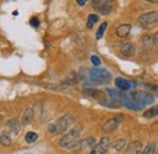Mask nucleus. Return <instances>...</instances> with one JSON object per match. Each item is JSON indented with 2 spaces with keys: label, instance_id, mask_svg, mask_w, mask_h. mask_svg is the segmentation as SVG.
Wrapping results in <instances>:
<instances>
[{
  "label": "nucleus",
  "instance_id": "21",
  "mask_svg": "<svg viewBox=\"0 0 158 154\" xmlns=\"http://www.w3.org/2000/svg\"><path fill=\"white\" fill-rule=\"evenodd\" d=\"M0 143H1L2 146H5V147H9V146L11 144V138H10V136L7 135L6 132L0 136Z\"/></svg>",
  "mask_w": 158,
  "mask_h": 154
},
{
  "label": "nucleus",
  "instance_id": "2",
  "mask_svg": "<svg viewBox=\"0 0 158 154\" xmlns=\"http://www.w3.org/2000/svg\"><path fill=\"white\" fill-rule=\"evenodd\" d=\"M79 129H72L69 132L62 136L60 140V146L66 149H72L74 147H78L79 144Z\"/></svg>",
  "mask_w": 158,
  "mask_h": 154
},
{
  "label": "nucleus",
  "instance_id": "9",
  "mask_svg": "<svg viewBox=\"0 0 158 154\" xmlns=\"http://www.w3.org/2000/svg\"><path fill=\"white\" fill-rule=\"evenodd\" d=\"M120 52H122L124 56H127V57L134 56V54H135V45H134L133 43H130V41L124 43V44L120 46Z\"/></svg>",
  "mask_w": 158,
  "mask_h": 154
},
{
  "label": "nucleus",
  "instance_id": "1",
  "mask_svg": "<svg viewBox=\"0 0 158 154\" xmlns=\"http://www.w3.org/2000/svg\"><path fill=\"white\" fill-rule=\"evenodd\" d=\"M72 123H73V116L71 114H66V116H61L60 119H57L54 124H51L49 130L54 135H62L67 131V129L72 125Z\"/></svg>",
  "mask_w": 158,
  "mask_h": 154
},
{
  "label": "nucleus",
  "instance_id": "24",
  "mask_svg": "<svg viewBox=\"0 0 158 154\" xmlns=\"http://www.w3.org/2000/svg\"><path fill=\"white\" fill-rule=\"evenodd\" d=\"M106 28H107V22H103V23L100 26L99 30H98V33H96V39H98V40L103 37V33H105Z\"/></svg>",
  "mask_w": 158,
  "mask_h": 154
},
{
  "label": "nucleus",
  "instance_id": "18",
  "mask_svg": "<svg viewBox=\"0 0 158 154\" xmlns=\"http://www.w3.org/2000/svg\"><path fill=\"white\" fill-rule=\"evenodd\" d=\"M158 116V106H153L151 108H148L145 113H143V116L145 118H152V116Z\"/></svg>",
  "mask_w": 158,
  "mask_h": 154
},
{
  "label": "nucleus",
  "instance_id": "28",
  "mask_svg": "<svg viewBox=\"0 0 158 154\" xmlns=\"http://www.w3.org/2000/svg\"><path fill=\"white\" fill-rule=\"evenodd\" d=\"M31 24L33 26V27H39V21H38V18H32L31 19Z\"/></svg>",
  "mask_w": 158,
  "mask_h": 154
},
{
  "label": "nucleus",
  "instance_id": "6",
  "mask_svg": "<svg viewBox=\"0 0 158 154\" xmlns=\"http://www.w3.org/2000/svg\"><path fill=\"white\" fill-rule=\"evenodd\" d=\"M110 147V138L108 137H102L100 142L91 149L90 154H105Z\"/></svg>",
  "mask_w": 158,
  "mask_h": 154
},
{
  "label": "nucleus",
  "instance_id": "19",
  "mask_svg": "<svg viewBox=\"0 0 158 154\" xmlns=\"http://www.w3.org/2000/svg\"><path fill=\"white\" fill-rule=\"evenodd\" d=\"M99 21V16L98 15H89L88 16V22H86V27L88 28H93L94 24Z\"/></svg>",
  "mask_w": 158,
  "mask_h": 154
},
{
  "label": "nucleus",
  "instance_id": "12",
  "mask_svg": "<svg viewBox=\"0 0 158 154\" xmlns=\"http://www.w3.org/2000/svg\"><path fill=\"white\" fill-rule=\"evenodd\" d=\"M130 30H131V26L130 24H120L116 29V34H117L118 38H127L129 35Z\"/></svg>",
  "mask_w": 158,
  "mask_h": 154
},
{
  "label": "nucleus",
  "instance_id": "4",
  "mask_svg": "<svg viewBox=\"0 0 158 154\" xmlns=\"http://www.w3.org/2000/svg\"><path fill=\"white\" fill-rule=\"evenodd\" d=\"M138 23L146 29H150L155 27L158 23V11H150L146 14H142L138 19Z\"/></svg>",
  "mask_w": 158,
  "mask_h": 154
},
{
  "label": "nucleus",
  "instance_id": "25",
  "mask_svg": "<svg viewBox=\"0 0 158 154\" xmlns=\"http://www.w3.org/2000/svg\"><path fill=\"white\" fill-rule=\"evenodd\" d=\"M105 2H106V0H94V1L91 2V5H93V7H94L95 10H99Z\"/></svg>",
  "mask_w": 158,
  "mask_h": 154
},
{
  "label": "nucleus",
  "instance_id": "7",
  "mask_svg": "<svg viewBox=\"0 0 158 154\" xmlns=\"http://www.w3.org/2000/svg\"><path fill=\"white\" fill-rule=\"evenodd\" d=\"M122 119H123V116H116V118H113V119L107 120V121L103 124V131H105V132H112V131H114V130L118 128L119 123H120Z\"/></svg>",
  "mask_w": 158,
  "mask_h": 154
},
{
  "label": "nucleus",
  "instance_id": "29",
  "mask_svg": "<svg viewBox=\"0 0 158 154\" xmlns=\"http://www.w3.org/2000/svg\"><path fill=\"white\" fill-rule=\"evenodd\" d=\"M77 2H78V5L83 6V5H85V2H86V1H85V0H78Z\"/></svg>",
  "mask_w": 158,
  "mask_h": 154
},
{
  "label": "nucleus",
  "instance_id": "23",
  "mask_svg": "<svg viewBox=\"0 0 158 154\" xmlns=\"http://www.w3.org/2000/svg\"><path fill=\"white\" fill-rule=\"evenodd\" d=\"M38 140V135L35 134V132H27V135H26V142H28V143H33V142H35Z\"/></svg>",
  "mask_w": 158,
  "mask_h": 154
},
{
  "label": "nucleus",
  "instance_id": "30",
  "mask_svg": "<svg viewBox=\"0 0 158 154\" xmlns=\"http://www.w3.org/2000/svg\"><path fill=\"white\" fill-rule=\"evenodd\" d=\"M153 38H155V41H156V43H158V30H157V32H156V33H155V35H153Z\"/></svg>",
  "mask_w": 158,
  "mask_h": 154
},
{
  "label": "nucleus",
  "instance_id": "27",
  "mask_svg": "<svg viewBox=\"0 0 158 154\" xmlns=\"http://www.w3.org/2000/svg\"><path fill=\"white\" fill-rule=\"evenodd\" d=\"M146 86H147L150 90H152L153 92L158 94V85H155V84H146Z\"/></svg>",
  "mask_w": 158,
  "mask_h": 154
},
{
  "label": "nucleus",
  "instance_id": "26",
  "mask_svg": "<svg viewBox=\"0 0 158 154\" xmlns=\"http://www.w3.org/2000/svg\"><path fill=\"white\" fill-rule=\"evenodd\" d=\"M90 61H91V63L95 66V68H98L100 64H101V61H100V58L96 56V55H93L91 57H90Z\"/></svg>",
  "mask_w": 158,
  "mask_h": 154
},
{
  "label": "nucleus",
  "instance_id": "11",
  "mask_svg": "<svg viewBox=\"0 0 158 154\" xmlns=\"http://www.w3.org/2000/svg\"><path fill=\"white\" fill-rule=\"evenodd\" d=\"M142 149V143L140 141H133L129 143L127 148V154H139L141 153Z\"/></svg>",
  "mask_w": 158,
  "mask_h": 154
},
{
  "label": "nucleus",
  "instance_id": "5",
  "mask_svg": "<svg viewBox=\"0 0 158 154\" xmlns=\"http://www.w3.org/2000/svg\"><path fill=\"white\" fill-rule=\"evenodd\" d=\"M111 77V74L106 69H100V68H91L89 71V79L93 83H103L107 81Z\"/></svg>",
  "mask_w": 158,
  "mask_h": 154
},
{
  "label": "nucleus",
  "instance_id": "22",
  "mask_svg": "<svg viewBox=\"0 0 158 154\" xmlns=\"http://www.w3.org/2000/svg\"><path fill=\"white\" fill-rule=\"evenodd\" d=\"M112 147L116 149V151H120V149H123L124 147H125V141L124 140H116L114 142H113V144H112Z\"/></svg>",
  "mask_w": 158,
  "mask_h": 154
},
{
  "label": "nucleus",
  "instance_id": "17",
  "mask_svg": "<svg viewBox=\"0 0 158 154\" xmlns=\"http://www.w3.org/2000/svg\"><path fill=\"white\" fill-rule=\"evenodd\" d=\"M98 11H99L100 14H102V15H108V14L112 11V5H111L108 1H106Z\"/></svg>",
  "mask_w": 158,
  "mask_h": 154
},
{
  "label": "nucleus",
  "instance_id": "13",
  "mask_svg": "<svg viewBox=\"0 0 158 154\" xmlns=\"http://www.w3.org/2000/svg\"><path fill=\"white\" fill-rule=\"evenodd\" d=\"M107 92L110 94V96L111 98H113L116 102H123L125 98H128V95H125V94H123V92H120V91H117V90H112V89H107Z\"/></svg>",
  "mask_w": 158,
  "mask_h": 154
},
{
  "label": "nucleus",
  "instance_id": "20",
  "mask_svg": "<svg viewBox=\"0 0 158 154\" xmlns=\"http://www.w3.org/2000/svg\"><path fill=\"white\" fill-rule=\"evenodd\" d=\"M155 151H156V146L155 143H148L140 154H155Z\"/></svg>",
  "mask_w": 158,
  "mask_h": 154
},
{
  "label": "nucleus",
  "instance_id": "15",
  "mask_svg": "<svg viewBox=\"0 0 158 154\" xmlns=\"http://www.w3.org/2000/svg\"><path fill=\"white\" fill-rule=\"evenodd\" d=\"M33 116H34V112L32 108H27L23 113V116H22V124L23 125H29L33 120Z\"/></svg>",
  "mask_w": 158,
  "mask_h": 154
},
{
  "label": "nucleus",
  "instance_id": "10",
  "mask_svg": "<svg viewBox=\"0 0 158 154\" xmlns=\"http://www.w3.org/2000/svg\"><path fill=\"white\" fill-rule=\"evenodd\" d=\"M6 128H7V130H9L11 134H14V135H19V132H20V130H21V125L17 119H10V120L6 123Z\"/></svg>",
  "mask_w": 158,
  "mask_h": 154
},
{
  "label": "nucleus",
  "instance_id": "16",
  "mask_svg": "<svg viewBox=\"0 0 158 154\" xmlns=\"http://www.w3.org/2000/svg\"><path fill=\"white\" fill-rule=\"evenodd\" d=\"M141 41H142V44H143L147 49H152V47H155V46H156L155 38H153V37H151V35H145Z\"/></svg>",
  "mask_w": 158,
  "mask_h": 154
},
{
  "label": "nucleus",
  "instance_id": "8",
  "mask_svg": "<svg viewBox=\"0 0 158 154\" xmlns=\"http://www.w3.org/2000/svg\"><path fill=\"white\" fill-rule=\"evenodd\" d=\"M95 143H96V141H95L94 137H86V138L79 141L78 151L79 152H84V151H86V149H91V148H94V147L96 146Z\"/></svg>",
  "mask_w": 158,
  "mask_h": 154
},
{
  "label": "nucleus",
  "instance_id": "14",
  "mask_svg": "<svg viewBox=\"0 0 158 154\" xmlns=\"http://www.w3.org/2000/svg\"><path fill=\"white\" fill-rule=\"evenodd\" d=\"M116 85L122 91H127V90L131 89V86H134L133 83H130V81H128L127 79H123V78H117L116 79Z\"/></svg>",
  "mask_w": 158,
  "mask_h": 154
},
{
  "label": "nucleus",
  "instance_id": "3",
  "mask_svg": "<svg viewBox=\"0 0 158 154\" xmlns=\"http://www.w3.org/2000/svg\"><path fill=\"white\" fill-rule=\"evenodd\" d=\"M131 99L139 106V108L147 106V104H152V102L155 101V97L152 94L146 92V91H134L130 94Z\"/></svg>",
  "mask_w": 158,
  "mask_h": 154
}]
</instances>
